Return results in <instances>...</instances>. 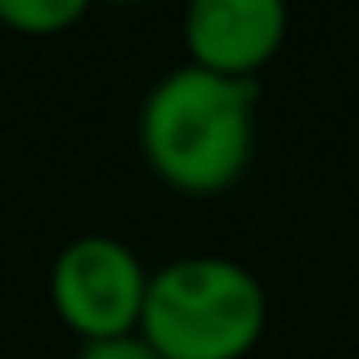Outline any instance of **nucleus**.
Listing matches in <instances>:
<instances>
[{
	"instance_id": "nucleus-6",
	"label": "nucleus",
	"mask_w": 359,
	"mask_h": 359,
	"mask_svg": "<svg viewBox=\"0 0 359 359\" xmlns=\"http://www.w3.org/2000/svg\"><path fill=\"white\" fill-rule=\"evenodd\" d=\"M78 359H159L141 337H118V341H91L82 346Z\"/></svg>"
},
{
	"instance_id": "nucleus-7",
	"label": "nucleus",
	"mask_w": 359,
	"mask_h": 359,
	"mask_svg": "<svg viewBox=\"0 0 359 359\" xmlns=\"http://www.w3.org/2000/svg\"><path fill=\"white\" fill-rule=\"evenodd\" d=\"M105 5H141V0H105Z\"/></svg>"
},
{
	"instance_id": "nucleus-4",
	"label": "nucleus",
	"mask_w": 359,
	"mask_h": 359,
	"mask_svg": "<svg viewBox=\"0 0 359 359\" xmlns=\"http://www.w3.org/2000/svg\"><path fill=\"white\" fill-rule=\"evenodd\" d=\"M287 0H187L182 5L187 64L237 82H250L287 46Z\"/></svg>"
},
{
	"instance_id": "nucleus-5",
	"label": "nucleus",
	"mask_w": 359,
	"mask_h": 359,
	"mask_svg": "<svg viewBox=\"0 0 359 359\" xmlns=\"http://www.w3.org/2000/svg\"><path fill=\"white\" fill-rule=\"evenodd\" d=\"M96 0H0V23L23 36H55L69 32Z\"/></svg>"
},
{
	"instance_id": "nucleus-1",
	"label": "nucleus",
	"mask_w": 359,
	"mask_h": 359,
	"mask_svg": "<svg viewBox=\"0 0 359 359\" xmlns=\"http://www.w3.org/2000/svg\"><path fill=\"white\" fill-rule=\"evenodd\" d=\"M137 141L164 187L182 196H219L250 168L255 87L177 64L141 100Z\"/></svg>"
},
{
	"instance_id": "nucleus-2",
	"label": "nucleus",
	"mask_w": 359,
	"mask_h": 359,
	"mask_svg": "<svg viewBox=\"0 0 359 359\" xmlns=\"http://www.w3.org/2000/svg\"><path fill=\"white\" fill-rule=\"evenodd\" d=\"M269 327L259 278L228 255H182L150 273L137 337L159 359H245Z\"/></svg>"
},
{
	"instance_id": "nucleus-3",
	"label": "nucleus",
	"mask_w": 359,
	"mask_h": 359,
	"mask_svg": "<svg viewBox=\"0 0 359 359\" xmlns=\"http://www.w3.org/2000/svg\"><path fill=\"white\" fill-rule=\"evenodd\" d=\"M146 287L150 269L141 264V255L105 232L73 237L50 259V282H46L60 323L78 332L82 346L137 337Z\"/></svg>"
}]
</instances>
